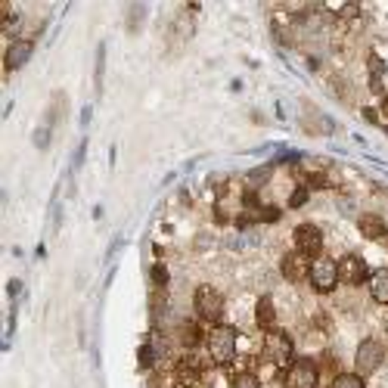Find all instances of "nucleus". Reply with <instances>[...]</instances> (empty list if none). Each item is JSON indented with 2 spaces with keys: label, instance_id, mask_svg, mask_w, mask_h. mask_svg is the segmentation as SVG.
I'll list each match as a JSON object with an SVG mask.
<instances>
[{
  "label": "nucleus",
  "instance_id": "obj_1",
  "mask_svg": "<svg viewBox=\"0 0 388 388\" xmlns=\"http://www.w3.org/2000/svg\"><path fill=\"white\" fill-rule=\"evenodd\" d=\"M208 357L218 366H227L236 357V329L227 323H218L208 333Z\"/></svg>",
  "mask_w": 388,
  "mask_h": 388
},
{
  "label": "nucleus",
  "instance_id": "obj_2",
  "mask_svg": "<svg viewBox=\"0 0 388 388\" xmlns=\"http://www.w3.org/2000/svg\"><path fill=\"white\" fill-rule=\"evenodd\" d=\"M193 307H196V317L202 323L218 326L221 317H224V296H221L214 286H199V289L193 292Z\"/></svg>",
  "mask_w": 388,
  "mask_h": 388
},
{
  "label": "nucleus",
  "instance_id": "obj_3",
  "mask_svg": "<svg viewBox=\"0 0 388 388\" xmlns=\"http://www.w3.org/2000/svg\"><path fill=\"white\" fill-rule=\"evenodd\" d=\"M307 279H311V286L317 292H333L335 286H339V261H333V258H326V255L314 258Z\"/></svg>",
  "mask_w": 388,
  "mask_h": 388
},
{
  "label": "nucleus",
  "instance_id": "obj_4",
  "mask_svg": "<svg viewBox=\"0 0 388 388\" xmlns=\"http://www.w3.org/2000/svg\"><path fill=\"white\" fill-rule=\"evenodd\" d=\"M385 361V348L379 339H363L357 345V354H354V370L361 373V376H370V373H376L379 366Z\"/></svg>",
  "mask_w": 388,
  "mask_h": 388
},
{
  "label": "nucleus",
  "instance_id": "obj_5",
  "mask_svg": "<svg viewBox=\"0 0 388 388\" xmlns=\"http://www.w3.org/2000/svg\"><path fill=\"white\" fill-rule=\"evenodd\" d=\"M264 354L270 357V363L274 366H289L296 361V348H292V339L286 333H279V329H270L268 339H264Z\"/></svg>",
  "mask_w": 388,
  "mask_h": 388
},
{
  "label": "nucleus",
  "instance_id": "obj_6",
  "mask_svg": "<svg viewBox=\"0 0 388 388\" xmlns=\"http://www.w3.org/2000/svg\"><path fill=\"white\" fill-rule=\"evenodd\" d=\"M317 379H320L317 363L301 357V361H292L286 366L283 382H286V388H317Z\"/></svg>",
  "mask_w": 388,
  "mask_h": 388
},
{
  "label": "nucleus",
  "instance_id": "obj_7",
  "mask_svg": "<svg viewBox=\"0 0 388 388\" xmlns=\"http://www.w3.org/2000/svg\"><path fill=\"white\" fill-rule=\"evenodd\" d=\"M292 240H296V251H301V255H307V258H320V251H323V233H320V227L298 224L296 233H292Z\"/></svg>",
  "mask_w": 388,
  "mask_h": 388
},
{
  "label": "nucleus",
  "instance_id": "obj_8",
  "mask_svg": "<svg viewBox=\"0 0 388 388\" xmlns=\"http://www.w3.org/2000/svg\"><path fill=\"white\" fill-rule=\"evenodd\" d=\"M370 279V268L361 255H345L339 261V283H348V286H363Z\"/></svg>",
  "mask_w": 388,
  "mask_h": 388
},
{
  "label": "nucleus",
  "instance_id": "obj_9",
  "mask_svg": "<svg viewBox=\"0 0 388 388\" xmlns=\"http://www.w3.org/2000/svg\"><path fill=\"white\" fill-rule=\"evenodd\" d=\"M279 270H283V277L289 279V283H301V279L311 274V258L301 255V251H289V255L279 261Z\"/></svg>",
  "mask_w": 388,
  "mask_h": 388
},
{
  "label": "nucleus",
  "instance_id": "obj_10",
  "mask_svg": "<svg viewBox=\"0 0 388 388\" xmlns=\"http://www.w3.org/2000/svg\"><path fill=\"white\" fill-rule=\"evenodd\" d=\"M32 41H13L10 47H6V56H4V66H6V71H16V69H22L28 60H32Z\"/></svg>",
  "mask_w": 388,
  "mask_h": 388
},
{
  "label": "nucleus",
  "instance_id": "obj_11",
  "mask_svg": "<svg viewBox=\"0 0 388 388\" xmlns=\"http://www.w3.org/2000/svg\"><path fill=\"white\" fill-rule=\"evenodd\" d=\"M174 379H177V385H181V388L199 385V382H202V366L186 357V361H181V363L174 366Z\"/></svg>",
  "mask_w": 388,
  "mask_h": 388
},
{
  "label": "nucleus",
  "instance_id": "obj_12",
  "mask_svg": "<svg viewBox=\"0 0 388 388\" xmlns=\"http://www.w3.org/2000/svg\"><path fill=\"white\" fill-rule=\"evenodd\" d=\"M255 320H258V326L264 329V333H270V329H277V307H274V298H258V305H255Z\"/></svg>",
  "mask_w": 388,
  "mask_h": 388
},
{
  "label": "nucleus",
  "instance_id": "obj_13",
  "mask_svg": "<svg viewBox=\"0 0 388 388\" xmlns=\"http://www.w3.org/2000/svg\"><path fill=\"white\" fill-rule=\"evenodd\" d=\"M357 227H361V233L366 236V240H382V236L388 233L385 221L379 218V214H361V221H357Z\"/></svg>",
  "mask_w": 388,
  "mask_h": 388
},
{
  "label": "nucleus",
  "instance_id": "obj_14",
  "mask_svg": "<svg viewBox=\"0 0 388 388\" xmlns=\"http://www.w3.org/2000/svg\"><path fill=\"white\" fill-rule=\"evenodd\" d=\"M370 296L373 301H379V305H388V270H376V274H370Z\"/></svg>",
  "mask_w": 388,
  "mask_h": 388
},
{
  "label": "nucleus",
  "instance_id": "obj_15",
  "mask_svg": "<svg viewBox=\"0 0 388 388\" xmlns=\"http://www.w3.org/2000/svg\"><path fill=\"white\" fill-rule=\"evenodd\" d=\"M177 335H181V345H183V348H196L199 339H202V329H199V323L183 320L181 326H177Z\"/></svg>",
  "mask_w": 388,
  "mask_h": 388
},
{
  "label": "nucleus",
  "instance_id": "obj_16",
  "mask_svg": "<svg viewBox=\"0 0 388 388\" xmlns=\"http://www.w3.org/2000/svg\"><path fill=\"white\" fill-rule=\"evenodd\" d=\"M333 388H363V376L361 373H339Z\"/></svg>",
  "mask_w": 388,
  "mask_h": 388
},
{
  "label": "nucleus",
  "instance_id": "obj_17",
  "mask_svg": "<svg viewBox=\"0 0 388 388\" xmlns=\"http://www.w3.org/2000/svg\"><path fill=\"white\" fill-rule=\"evenodd\" d=\"M233 388H261L255 373H240V376L233 379Z\"/></svg>",
  "mask_w": 388,
  "mask_h": 388
},
{
  "label": "nucleus",
  "instance_id": "obj_18",
  "mask_svg": "<svg viewBox=\"0 0 388 388\" xmlns=\"http://www.w3.org/2000/svg\"><path fill=\"white\" fill-rule=\"evenodd\" d=\"M305 202H307V186H296L289 196V208H301Z\"/></svg>",
  "mask_w": 388,
  "mask_h": 388
},
{
  "label": "nucleus",
  "instance_id": "obj_19",
  "mask_svg": "<svg viewBox=\"0 0 388 388\" xmlns=\"http://www.w3.org/2000/svg\"><path fill=\"white\" fill-rule=\"evenodd\" d=\"M149 274H153V283H155V286H165V283H168V270H165L162 264H155Z\"/></svg>",
  "mask_w": 388,
  "mask_h": 388
},
{
  "label": "nucleus",
  "instance_id": "obj_20",
  "mask_svg": "<svg viewBox=\"0 0 388 388\" xmlns=\"http://www.w3.org/2000/svg\"><path fill=\"white\" fill-rule=\"evenodd\" d=\"M103 88V47H99V56H97V90Z\"/></svg>",
  "mask_w": 388,
  "mask_h": 388
},
{
  "label": "nucleus",
  "instance_id": "obj_21",
  "mask_svg": "<svg viewBox=\"0 0 388 388\" xmlns=\"http://www.w3.org/2000/svg\"><path fill=\"white\" fill-rule=\"evenodd\" d=\"M140 363H143V366L153 363V348H149V345H146V348H140Z\"/></svg>",
  "mask_w": 388,
  "mask_h": 388
},
{
  "label": "nucleus",
  "instance_id": "obj_22",
  "mask_svg": "<svg viewBox=\"0 0 388 388\" xmlns=\"http://www.w3.org/2000/svg\"><path fill=\"white\" fill-rule=\"evenodd\" d=\"M382 112H385V115H388V97H385V99H382Z\"/></svg>",
  "mask_w": 388,
  "mask_h": 388
}]
</instances>
